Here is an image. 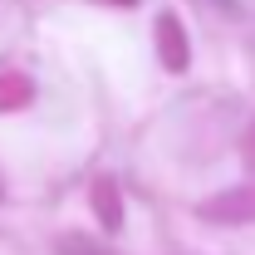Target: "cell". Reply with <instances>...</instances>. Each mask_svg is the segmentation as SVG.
<instances>
[{
  "label": "cell",
  "mask_w": 255,
  "mask_h": 255,
  "mask_svg": "<svg viewBox=\"0 0 255 255\" xmlns=\"http://www.w3.org/2000/svg\"><path fill=\"white\" fill-rule=\"evenodd\" d=\"M94 211H98V221L108 226V231L123 226V201H118V187H113L108 177H98V182H94Z\"/></svg>",
  "instance_id": "cell-3"
},
{
  "label": "cell",
  "mask_w": 255,
  "mask_h": 255,
  "mask_svg": "<svg viewBox=\"0 0 255 255\" xmlns=\"http://www.w3.org/2000/svg\"><path fill=\"white\" fill-rule=\"evenodd\" d=\"M25 103H30V79H20V74H0V113L25 108Z\"/></svg>",
  "instance_id": "cell-4"
},
{
  "label": "cell",
  "mask_w": 255,
  "mask_h": 255,
  "mask_svg": "<svg viewBox=\"0 0 255 255\" xmlns=\"http://www.w3.org/2000/svg\"><path fill=\"white\" fill-rule=\"evenodd\" d=\"M157 49H162V64L172 74L187 69V34L177 25V15H157Z\"/></svg>",
  "instance_id": "cell-1"
},
{
  "label": "cell",
  "mask_w": 255,
  "mask_h": 255,
  "mask_svg": "<svg viewBox=\"0 0 255 255\" xmlns=\"http://www.w3.org/2000/svg\"><path fill=\"white\" fill-rule=\"evenodd\" d=\"M113 5H132V0H113Z\"/></svg>",
  "instance_id": "cell-5"
},
{
  "label": "cell",
  "mask_w": 255,
  "mask_h": 255,
  "mask_svg": "<svg viewBox=\"0 0 255 255\" xmlns=\"http://www.w3.org/2000/svg\"><path fill=\"white\" fill-rule=\"evenodd\" d=\"M201 216H211V221H241V216H255V191H236V196H221V201H206Z\"/></svg>",
  "instance_id": "cell-2"
}]
</instances>
